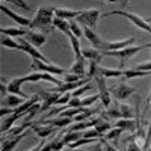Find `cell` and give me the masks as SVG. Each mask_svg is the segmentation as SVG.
Instances as JSON below:
<instances>
[{"mask_svg":"<svg viewBox=\"0 0 151 151\" xmlns=\"http://www.w3.org/2000/svg\"><path fill=\"white\" fill-rule=\"evenodd\" d=\"M53 20H55V8L53 6H41L36 11V15L32 20V26L30 29L33 30H41L44 35L50 33L53 26Z\"/></svg>","mask_w":151,"mask_h":151,"instance_id":"obj_1","label":"cell"},{"mask_svg":"<svg viewBox=\"0 0 151 151\" xmlns=\"http://www.w3.org/2000/svg\"><path fill=\"white\" fill-rule=\"evenodd\" d=\"M109 15H121L124 18H127L130 23H133L136 27H139L141 30H145L151 35V26H150V23L144 18H141L139 15H136V14H132V12H127L125 9H113V11H107L103 14V17H109Z\"/></svg>","mask_w":151,"mask_h":151,"instance_id":"obj_2","label":"cell"},{"mask_svg":"<svg viewBox=\"0 0 151 151\" xmlns=\"http://www.w3.org/2000/svg\"><path fill=\"white\" fill-rule=\"evenodd\" d=\"M109 89H110V94L113 95V98L118 100V101H124V100H129V98L136 92L134 88L130 86V85H127V82H125V80H121V82L116 83V85L109 86Z\"/></svg>","mask_w":151,"mask_h":151,"instance_id":"obj_3","label":"cell"},{"mask_svg":"<svg viewBox=\"0 0 151 151\" xmlns=\"http://www.w3.org/2000/svg\"><path fill=\"white\" fill-rule=\"evenodd\" d=\"M100 17H103V15H101V11H100V9H85V11L80 12V15L76 18V20H77L82 26L91 27V29L95 30Z\"/></svg>","mask_w":151,"mask_h":151,"instance_id":"obj_4","label":"cell"},{"mask_svg":"<svg viewBox=\"0 0 151 151\" xmlns=\"http://www.w3.org/2000/svg\"><path fill=\"white\" fill-rule=\"evenodd\" d=\"M32 70L35 71H40V73H48V74H53V76H65L68 73V70H64L60 67H56L53 62L52 64H47L44 60L40 59H32V64H30Z\"/></svg>","mask_w":151,"mask_h":151,"instance_id":"obj_5","label":"cell"},{"mask_svg":"<svg viewBox=\"0 0 151 151\" xmlns=\"http://www.w3.org/2000/svg\"><path fill=\"white\" fill-rule=\"evenodd\" d=\"M151 44H144V45H130L127 48H122V50H116V52H104V56H112V58H118L121 59V62H125L129 58L134 56L136 53H139L141 50L144 48H150Z\"/></svg>","mask_w":151,"mask_h":151,"instance_id":"obj_6","label":"cell"},{"mask_svg":"<svg viewBox=\"0 0 151 151\" xmlns=\"http://www.w3.org/2000/svg\"><path fill=\"white\" fill-rule=\"evenodd\" d=\"M95 80V85L98 88V95H100V100H101V104L109 109L110 107V103H112V98H110V89H109V86L106 83V77H103V76H95L94 77Z\"/></svg>","mask_w":151,"mask_h":151,"instance_id":"obj_7","label":"cell"},{"mask_svg":"<svg viewBox=\"0 0 151 151\" xmlns=\"http://www.w3.org/2000/svg\"><path fill=\"white\" fill-rule=\"evenodd\" d=\"M83 35H85L86 40L91 42V45H92L94 48L101 50V52H106V48H107V42H109V41H104L103 38L100 36L94 29H91V27H85V26H83Z\"/></svg>","mask_w":151,"mask_h":151,"instance_id":"obj_8","label":"cell"},{"mask_svg":"<svg viewBox=\"0 0 151 151\" xmlns=\"http://www.w3.org/2000/svg\"><path fill=\"white\" fill-rule=\"evenodd\" d=\"M40 94V97H41V113L42 112H47L48 109H52L55 104H56V101L59 100V97H60V94H58V92H52V91H41V92H38Z\"/></svg>","mask_w":151,"mask_h":151,"instance_id":"obj_9","label":"cell"},{"mask_svg":"<svg viewBox=\"0 0 151 151\" xmlns=\"http://www.w3.org/2000/svg\"><path fill=\"white\" fill-rule=\"evenodd\" d=\"M18 41L21 42V45H23V52L24 53H27L32 59H40V60H44V62H47V64H52L40 50H38V47H35V45H32L30 42H27L24 38H18Z\"/></svg>","mask_w":151,"mask_h":151,"instance_id":"obj_10","label":"cell"},{"mask_svg":"<svg viewBox=\"0 0 151 151\" xmlns=\"http://www.w3.org/2000/svg\"><path fill=\"white\" fill-rule=\"evenodd\" d=\"M0 9H2V12H3V14H6L11 20H14V21L18 24V26H23L24 29H30V26H32V20H30V18L23 17V15L17 14V12H12V11L8 9L3 3H2V6H0Z\"/></svg>","mask_w":151,"mask_h":151,"instance_id":"obj_11","label":"cell"},{"mask_svg":"<svg viewBox=\"0 0 151 151\" xmlns=\"http://www.w3.org/2000/svg\"><path fill=\"white\" fill-rule=\"evenodd\" d=\"M24 40H26L27 42H30L32 45L40 48L41 45L45 44L47 36L42 32H38V30H33V29H27V33H26V36H24Z\"/></svg>","mask_w":151,"mask_h":151,"instance_id":"obj_12","label":"cell"},{"mask_svg":"<svg viewBox=\"0 0 151 151\" xmlns=\"http://www.w3.org/2000/svg\"><path fill=\"white\" fill-rule=\"evenodd\" d=\"M23 83H26V77H24V76H23V77H15V79L9 80L8 82V91H9V94H15L18 97H23L24 100L30 98V97H27L26 94L21 91V85Z\"/></svg>","mask_w":151,"mask_h":151,"instance_id":"obj_13","label":"cell"},{"mask_svg":"<svg viewBox=\"0 0 151 151\" xmlns=\"http://www.w3.org/2000/svg\"><path fill=\"white\" fill-rule=\"evenodd\" d=\"M29 134V130H26L24 133L15 136V137H8L5 136L3 139H2V150L0 151H14L17 148V145L21 142V139H24V136H27Z\"/></svg>","mask_w":151,"mask_h":151,"instance_id":"obj_14","label":"cell"},{"mask_svg":"<svg viewBox=\"0 0 151 151\" xmlns=\"http://www.w3.org/2000/svg\"><path fill=\"white\" fill-rule=\"evenodd\" d=\"M136 41V36H130L127 40H121V41H112L107 42V48L106 52H116V50H122V48H127L130 45H133ZM104 53V52H103Z\"/></svg>","mask_w":151,"mask_h":151,"instance_id":"obj_15","label":"cell"},{"mask_svg":"<svg viewBox=\"0 0 151 151\" xmlns=\"http://www.w3.org/2000/svg\"><path fill=\"white\" fill-rule=\"evenodd\" d=\"M82 11H73V9H67V8H55V17L62 18V20H76L80 15Z\"/></svg>","mask_w":151,"mask_h":151,"instance_id":"obj_16","label":"cell"},{"mask_svg":"<svg viewBox=\"0 0 151 151\" xmlns=\"http://www.w3.org/2000/svg\"><path fill=\"white\" fill-rule=\"evenodd\" d=\"M82 56L86 58L88 60H94V62H98V64H101V59H103V52L101 50H97L94 47L91 48H82Z\"/></svg>","mask_w":151,"mask_h":151,"instance_id":"obj_17","label":"cell"},{"mask_svg":"<svg viewBox=\"0 0 151 151\" xmlns=\"http://www.w3.org/2000/svg\"><path fill=\"white\" fill-rule=\"evenodd\" d=\"M86 58H79V59H74V64L73 67L68 70V73H73V74H79L82 76V77H85L86 76Z\"/></svg>","mask_w":151,"mask_h":151,"instance_id":"obj_18","label":"cell"},{"mask_svg":"<svg viewBox=\"0 0 151 151\" xmlns=\"http://www.w3.org/2000/svg\"><path fill=\"white\" fill-rule=\"evenodd\" d=\"M0 33L5 35V36H9V38H24L27 33V29H23V27H2L0 29Z\"/></svg>","mask_w":151,"mask_h":151,"instance_id":"obj_19","label":"cell"},{"mask_svg":"<svg viewBox=\"0 0 151 151\" xmlns=\"http://www.w3.org/2000/svg\"><path fill=\"white\" fill-rule=\"evenodd\" d=\"M32 130L36 133V136H40L41 139H45V137L52 136L58 132L56 127H52V125H47V127H42V125H36V122L32 125Z\"/></svg>","mask_w":151,"mask_h":151,"instance_id":"obj_20","label":"cell"},{"mask_svg":"<svg viewBox=\"0 0 151 151\" xmlns=\"http://www.w3.org/2000/svg\"><path fill=\"white\" fill-rule=\"evenodd\" d=\"M20 118H23V115H20V113H12V115H9V116H3L2 118V133L3 134L8 133Z\"/></svg>","mask_w":151,"mask_h":151,"instance_id":"obj_21","label":"cell"},{"mask_svg":"<svg viewBox=\"0 0 151 151\" xmlns=\"http://www.w3.org/2000/svg\"><path fill=\"white\" fill-rule=\"evenodd\" d=\"M73 118H64V116H59L55 118V119H42L41 124H48V125H52V127H56V129H62V127H65V125H70L73 124Z\"/></svg>","mask_w":151,"mask_h":151,"instance_id":"obj_22","label":"cell"},{"mask_svg":"<svg viewBox=\"0 0 151 151\" xmlns=\"http://www.w3.org/2000/svg\"><path fill=\"white\" fill-rule=\"evenodd\" d=\"M35 122H30V121H24V124H20V125H14L8 133H5L3 136H8V137H15V136H18V134H21V133H24L27 129H32V125H33Z\"/></svg>","mask_w":151,"mask_h":151,"instance_id":"obj_23","label":"cell"},{"mask_svg":"<svg viewBox=\"0 0 151 151\" xmlns=\"http://www.w3.org/2000/svg\"><path fill=\"white\" fill-rule=\"evenodd\" d=\"M113 127H119L124 132H136V121L129 119V118H121V119L115 121Z\"/></svg>","mask_w":151,"mask_h":151,"instance_id":"obj_24","label":"cell"},{"mask_svg":"<svg viewBox=\"0 0 151 151\" xmlns=\"http://www.w3.org/2000/svg\"><path fill=\"white\" fill-rule=\"evenodd\" d=\"M26 100H23V97H18L15 94H9L6 98H3V106L5 107H12V109H17L20 104H23Z\"/></svg>","mask_w":151,"mask_h":151,"instance_id":"obj_25","label":"cell"},{"mask_svg":"<svg viewBox=\"0 0 151 151\" xmlns=\"http://www.w3.org/2000/svg\"><path fill=\"white\" fill-rule=\"evenodd\" d=\"M2 45L6 47V48H11V50H17V52H23V45L18 40L15 38H9V36H5L2 38Z\"/></svg>","mask_w":151,"mask_h":151,"instance_id":"obj_26","label":"cell"},{"mask_svg":"<svg viewBox=\"0 0 151 151\" xmlns=\"http://www.w3.org/2000/svg\"><path fill=\"white\" fill-rule=\"evenodd\" d=\"M151 73L148 71H141V70H136V68H129V70H124V76H122V80H129V79H136V77H147Z\"/></svg>","mask_w":151,"mask_h":151,"instance_id":"obj_27","label":"cell"},{"mask_svg":"<svg viewBox=\"0 0 151 151\" xmlns=\"http://www.w3.org/2000/svg\"><path fill=\"white\" fill-rule=\"evenodd\" d=\"M70 38V42H71V48H73V52H74V58L76 59H79L82 58V45H80V40L76 35H73V32L68 35Z\"/></svg>","mask_w":151,"mask_h":151,"instance_id":"obj_28","label":"cell"},{"mask_svg":"<svg viewBox=\"0 0 151 151\" xmlns=\"http://www.w3.org/2000/svg\"><path fill=\"white\" fill-rule=\"evenodd\" d=\"M98 74L103 76V77L109 79V77H122L124 76V71L121 70H113V68H104V67H100L98 68ZM97 74V76H98Z\"/></svg>","mask_w":151,"mask_h":151,"instance_id":"obj_29","label":"cell"},{"mask_svg":"<svg viewBox=\"0 0 151 151\" xmlns=\"http://www.w3.org/2000/svg\"><path fill=\"white\" fill-rule=\"evenodd\" d=\"M53 26H55L56 29H59L62 33H65L67 36L71 33V29H70V21H68V20H62V18L55 17V20H53Z\"/></svg>","mask_w":151,"mask_h":151,"instance_id":"obj_30","label":"cell"},{"mask_svg":"<svg viewBox=\"0 0 151 151\" xmlns=\"http://www.w3.org/2000/svg\"><path fill=\"white\" fill-rule=\"evenodd\" d=\"M97 112H98V109H88V107H85V110H83L82 113H79V115H76V116L73 118V121H74V122L88 121V119H91Z\"/></svg>","mask_w":151,"mask_h":151,"instance_id":"obj_31","label":"cell"},{"mask_svg":"<svg viewBox=\"0 0 151 151\" xmlns=\"http://www.w3.org/2000/svg\"><path fill=\"white\" fill-rule=\"evenodd\" d=\"M122 133H124V130L122 129H119V127H112L106 134H104V137L107 141H118L119 139V136H122Z\"/></svg>","mask_w":151,"mask_h":151,"instance_id":"obj_32","label":"cell"},{"mask_svg":"<svg viewBox=\"0 0 151 151\" xmlns=\"http://www.w3.org/2000/svg\"><path fill=\"white\" fill-rule=\"evenodd\" d=\"M98 68H100V64L98 62H94V60H88V71H86V77L88 79H92L98 74Z\"/></svg>","mask_w":151,"mask_h":151,"instance_id":"obj_33","label":"cell"},{"mask_svg":"<svg viewBox=\"0 0 151 151\" xmlns=\"http://www.w3.org/2000/svg\"><path fill=\"white\" fill-rule=\"evenodd\" d=\"M82 137V132H67L65 134H64V141H65V144L67 145H70V144H73V142H76V141H79Z\"/></svg>","mask_w":151,"mask_h":151,"instance_id":"obj_34","label":"cell"},{"mask_svg":"<svg viewBox=\"0 0 151 151\" xmlns=\"http://www.w3.org/2000/svg\"><path fill=\"white\" fill-rule=\"evenodd\" d=\"M50 145H52V150H53V151H62V148L67 145L65 141H64V134L55 137L53 141H50Z\"/></svg>","mask_w":151,"mask_h":151,"instance_id":"obj_35","label":"cell"},{"mask_svg":"<svg viewBox=\"0 0 151 151\" xmlns=\"http://www.w3.org/2000/svg\"><path fill=\"white\" fill-rule=\"evenodd\" d=\"M112 127H113L112 124H109L107 121L101 119V121H100V122H98V124L95 125L94 129H95V130H97V132H98L100 134H101V136H104V134H106V133H107V132H109V130L112 129Z\"/></svg>","mask_w":151,"mask_h":151,"instance_id":"obj_36","label":"cell"},{"mask_svg":"<svg viewBox=\"0 0 151 151\" xmlns=\"http://www.w3.org/2000/svg\"><path fill=\"white\" fill-rule=\"evenodd\" d=\"M70 29H71L73 35H76L77 38H82L83 36V29H80V23L77 20H71L70 21Z\"/></svg>","mask_w":151,"mask_h":151,"instance_id":"obj_37","label":"cell"},{"mask_svg":"<svg viewBox=\"0 0 151 151\" xmlns=\"http://www.w3.org/2000/svg\"><path fill=\"white\" fill-rule=\"evenodd\" d=\"M36 113H41V104H40V101H38V103H35L27 112H26V116H24V119H26V121H29V119H32L35 115H36Z\"/></svg>","mask_w":151,"mask_h":151,"instance_id":"obj_38","label":"cell"},{"mask_svg":"<svg viewBox=\"0 0 151 151\" xmlns=\"http://www.w3.org/2000/svg\"><path fill=\"white\" fill-rule=\"evenodd\" d=\"M119 109H121V115H122V118L133 119L134 112H133V107H132V106H129V104H119Z\"/></svg>","mask_w":151,"mask_h":151,"instance_id":"obj_39","label":"cell"},{"mask_svg":"<svg viewBox=\"0 0 151 151\" xmlns=\"http://www.w3.org/2000/svg\"><path fill=\"white\" fill-rule=\"evenodd\" d=\"M92 89V83L89 82V83H86V85H83L82 88H79V89H76V91H73L71 94H73V97H82V95H85L88 91H91Z\"/></svg>","mask_w":151,"mask_h":151,"instance_id":"obj_40","label":"cell"},{"mask_svg":"<svg viewBox=\"0 0 151 151\" xmlns=\"http://www.w3.org/2000/svg\"><path fill=\"white\" fill-rule=\"evenodd\" d=\"M3 3H6V2H9V3H14L15 6H18V8H21V9H24V11H27V12H30L32 11V8L24 2V0H2Z\"/></svg>","mask_w":151,"mask_h":151,"instance_id":"obj_41","label":"cell"},{"mask_svg":"<svg viewBox=\"0 0 151 151\" xmlns=\"http://www.w3.org/2000/svg\"><path fill=\"white\" fill-rule=\"evenodd\" d=\"M97 100H100V95L98 94H95V95H88V97H83L82 98V106L83 107H88V106H91V104H94Z\"/></svg>","mask_w":151,"mask_h":151,"instance_id":"obj_42","label":"cell"},{"mask_svg":"<svg viewBox=\"0 0 151 151\" xmlns=\"http://www.w3.org/2000/svg\"><path fill=\"white\" fill-rule=\"evenodd\" d=\"M125 150H127V151H144L139 145L136 144V137H133V136L127 141V148H125Z\"/></svg>","mask_w":151,"mask_h":151,"instance_id":"obj_43","label":"cell"},{"mask_svg":"<svg viewBox=\"0 0 151 151\" xmlns=\"http://www.w3.org/2000/svg\"><path fill=\"white\" fill-rule=\"evenodd\" d=\"M82 79H85V77H82V76H79V74H73V73H67V74L64 76V82H65V83L79 82V80H82Z\"/></svg>","mask_w":151,"mask_h":151,"instance_id":"obj_44","label":"cell"},{"mask_svg":"<svg viewBox=\"0 0 151 151\" xmlns=\"http://www.w3.org/2000/svg\"><path fill=\"white\" fill-rule=\"evenodd\" d=\"M67 107H68V109H76V107H83V106H82V98H79V97H71V100H70V101H68Z\"/></svg>","mask_w":151,"mask_h":151,"instance_id":"obj_45","label":"cell"},{"mask_svg":"<svg viewBox=\"0 0 151 151\" xmlns=\"http://www.w3.org/2000/svg\"><path fill=\"white\" fill-rule=\"evenodd\" d=\"M150 145H151V121H150V124H148V132H147V136H145V141H144L142 150H144V151H148Z\"/></svg>","mask_w":151,"mask_h":151,"instance_id":"obj_46","label":"cell"},{"mask_svg":"<svg viewBox=\"0 0 151 151\" xmlns=\"http://www.w3.org/2000/svg\"><path fill=\"white\" fill-rule=\"evenodd\" d=\"M133 68H136V70H141V71H148V73H151V60L150 62H145V64H136Z\"/></svg>","mask_w":151,"mask_h":151,"instance_id":"obj_47","label":"cell"},{"mask_svg":"<svg viewBox=\"0 0 151 151\" xmlns=\"http://www.w3.org/2000/svg\"><path fill=\"white\" fill-rule=\"evenodd\" d=\"M8 85H6V80L2 77V85H0V95H2V100L8 97Z\"/></svg>","mask_w":151,"mask_h":151,"instance_id":"obj_48","label":"cell"},{"mask_svg":"<svg viewBox=\"0 0 151 151\" xmlns=\"http://www.w3.org/2000/svg\"><path fill=\"white\" fill-rule=\"evenodd\" d=\"M109 3H118L119 6H121V9H125L129 6V2L130 0H107Z\"/></svg>","mask_w":151,"mask_h":151,"instance_id":"obj_49","label":"cell"},{"mask_svg":"<svg viewBox=\"0 0 151 151\" xmlns=\"http://www.w3.org/2000/svg\"><path fill=\"white\" fill-rule=\"evenodd\" d=\"M14 113V109L12 107H5V106H2V109H0V116H6V115H12Z\"/></svg>","mask_w":151,"mask_h":151,"instance_id":"obj_50","label":"cell"},{"mask_svg":"<svg viewBox=\"0 0 151 151\" xmlns=\"http://www.w3.org/2000/svg\"><path fill=\"white\" fill-rule=\"evenodd\" d=\"M85 151H103V145H101V142H97V145L94 147V148H89V150H85Z\"/></svg>","mask_w":151,"mask_h":151,"instance_id":"obj_51","label":"cell"},{"mask_svg":"<svg viewBox=\"0 0 151 151\" xmlns=\"http://www.w3.org/2000/svg\"><path fill=\"white\" fill-rule=\"evenodd\" d=\"M41 151H53V150H52V145H50V142H48V144H45V145L42 147V150H41Z\"/></svg>","mask_w":151,"mask_h":151,"instance_id":"obj_52","label":"cell"},{"mask_svg":"<svg viewBox=\"0 0 151 151\" xmlns=\"http://www.w3.org/2000/svg\"><path fill=\"white\" fill-rule=\"evenodd\" d=\"M62 151H80L79 148H70V150H62Z\"/></svg>","mask_w":151,"mask_h":151,"instance_id":"obj_53","label":"cell"},{"mask_svg":"<svg viewBox=\"0 0 151 151\" xmlns=\"http://www.w3.org/2000/svg\"><path fill=\"white\" fill-rule=\"evenodd\" d=\"M148 100H150V104H151V95H150V98H148Z\"/></svg>","mask_w":151,"mask_h":151,"instance_id":"obj_54","label":"cell"},{"mask_svg":"<svg viewBox=\"0 0 151 151\" xmlns=\"http://www.w3.org/2000/svg\"><path fill=\"white\" fill-rule=\"evenodd\" d=\"M147 21H148V23H150V21H151V18H148V20H147Z\"/></svg>","mask_w":151,"mask_h":151,"instance_id":"obj_55","label":"cell"},{"mask_svg":"<svg viewBox=\"0 0 151 151\" xmlns=\"http://www.w3.org/2000/svg\"><path fill=\"white\" fill-rule=\"evenodd\" d=\"M148 151H151V145H150V148H148Z\"/></svg>","mask_w":151,"mask_h":151,"instance_id":"obj_56","label":"cell"},{"mask_svg":"<svg viewBox=\"0 0 151 151\" xmlns=\"http://www.w3.org/2000/svg\"><path fill=\"white\" fill-rule=\"evenodd\" d=\"M124 151H127V150H124Z\"/></svg>","mask_w":151,"mask_h":151,"instance_id":"obj_57","label":"cell"}]
</instances>
